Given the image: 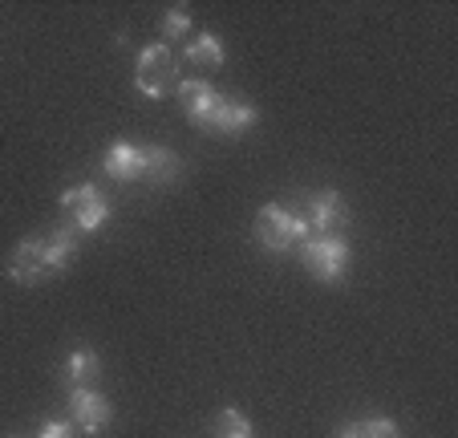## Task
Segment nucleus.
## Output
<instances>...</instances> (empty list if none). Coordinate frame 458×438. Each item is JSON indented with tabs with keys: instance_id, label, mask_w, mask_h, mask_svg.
I'll return each mask as SVG.
<instances>
[{
	"instance_id": "14",
	"label": "nucleus",
	"mask_w": 458,
	"mask_h": 438,
	"mask_svg": "<svg viewBox=\"0 0 458 438\" xmlns=\"http://www.w3.org/2000/svg\"><path fill=\"white\" fill-rule=\"evenodd\" d=\"M106 224H110V199H106V195H98L94 203H86V207H78V211H73V232H81V236L102 232Z\"/></svg>"
},
{
	"instance_id": "9",
	"label": "nucleus",
	"mask_w": 458,
	"mask_h": 438,
	"mask_svg": "<svg viewBox=\"0 0 458 438\" xmlns=\"http://www.w3.org/2000/svg\"><path fill=\"white\" fill-rule=\"evenodd\" d=\"M102 171L118 183H134L142 179V146L130 142V138H118L110 142V150L102 155Z\"/></svg>"
},
{
	"instance_id": "5",
	"label": "nucleus",
	"mask_w": 458,
	"mask_h": 438,
	"mask_svg": "<svg viewBox=\"0 0 458 438\" xmlns=\"http://www.w3.org/2000/svg\"><path fill=\"white\" fill-rule=\"evenodd\" d=\"M301 219L309 224V236H341V228L349 224V207L337 191H312Z\"/></svg>"
},
{
	"instance_id": "16",
	"label": "nucleus",
	"mask_w": 458,
	"mask_h": 438,
	"mask_svg": "<svg viewBox=\"0 0 458 438\" xmlns=\"http://www.w3.org/2000/svg\"><path fill=\"white\" fill-rule=\"evenodd\" d=\"M158 29H163L166 45H171V41H182V37H191V13L182 9V4H174V9H166V13H163Z\"/></svg>"
},
{
	"instance_id": "2",
	"label": "nucleus",
	"mask_w": 458,
	"mask_h": 438,
	"mask_svg": "<svg viewBox=\"0 0 458 438\" xmlns=\"http://www.w3.org/2000/svg\"><path fill=\"white\" fill-rule=\"evenodd\" d=\"M301 260L320 284H337L345 280L353 248L345 236H309V240H301Z\"/></svg>"
},
{
	"instance_id": "1",
	"label": "nucleus",
	"mask_w": 458,
	"mask_h": 438,
	"mask_svg": "<svg viewBox=\"0 0 458 438\" xmlns=\"http://www.w3.org/2000/svg\"><path fill=\"white\" fill-rule=\"evenodd\" d=\"M301 240H309V224L284 203H264L256 211V244L268 256H288L293 248H301Z\"/></svg>"
},
{
	"instance_id": "11",
	"label": "nucleus",
	"mask_w": 458,
	"mask_h": 438,
	"mask_svg": "<svg viewBox=\"0 0 458 438\" xmlns=\"http://www.w3.org/2000/svg\"><path fill=\"white\" fill-rule=\"evenodd\" d=\"M73 260H78V232L53 228V232L45 236V272L57 276V272H65Z\"/></svg>"
},
{
	"instance_id": "19",
	"label": "nucleus",
	"mask_w": 458,
	"mask_h": 438,
	"mask_svg": "<svg viewBox=\"0 0 458 438\" xmlns=\"http://www.w3.org/2000/svg\"><path fill=\"white\" fill-rule=\"evenodd\" d=\"M73 434H78V426L65 418H45L41 430H37V438H73Z\"/></svg>"
},
{
	"instance_id": "18",
	"label": "nucleus",
	"mask_w": 458,
	"mask_h": 438,
	"mask_svg": "<svg viewBox=\"0 0 458 438\" xmlns=\"http://www.w3.org/2000/svg\"><path fill=\"white\" fill-rule=\"evenodd\" d=\"M361 430H365V438H398V422L394 418H365L361 422Z\"/></svg>"
},
{
	"instance_id": "10",
	"label": "nucleus",
	"mask_w": 458,
	"mask_h": 438,
	"mask_svg": "<svg viewBox=\"0 0 458 438\" xmlns=\"http://www.w3.org/2000/svg\"><path fill=\"white\" fill-rule=\"evenodd\" d=\"M259 122V110L251 102H243V98H224L216 110V118H211V134H248L251 126Z\"/></svg>"
},
{
	"instance_id": "3",
	"label": "nucleus",
	"mask_w": 458,
	"mask_h": 438,
	"mask_svg": "<svg viewBox=\"0 0 458 438\" xmlns=\"http://www.w3.org/2000/svg\"><path fill=\"white\" fill-rule=\"evenodd\" d=\"M134 86L147 98H166L174 86H179V61L166 49V41H155L147 49H139V61H134Z\"/></svg>"
},
{
	"instance_id": "7",
	"label": "nucleus",
	"mask_w": 458,
	"mask_h": 438,
	"mask_svg": "<svg viewBox=\"0 0 458 438\" xmlns=\"http://www.w3.org/2000/svg\"><path fill=\"white\" fill-rule=\"evenodd\" d=\"M9 280L13 284H41L49 280V272H45V240L41 236H25V240L13 248L9 256Z\"/></svg>"
},
{
	"instance_id": "12",
	"label": "nucleus",
	"mask_w": 458,
	"mask_h": 438,
	"mask_svg": "<svg viewBox=\"0 0 458 438\" xmlns=\"http://www.w3.org/2000/svg\"><path fill=\"white\" fill-rule=\"evenodd\" d=\"M65 386L78 390V386H89V382L102 374V357H98V349H89V345H78V349H70V357H65Z\"/></svg>"
},
{
	"instance_id": "17",
	"label": "nucleus",
	"mask_w": 458,
	"mask_h": 438,
	"mask_svg": "<svg viewBox=\"0 0 458 438\" xmlns=\"http://www.w3.org/2000/svg\"><path fill=\"white\" fill-rule=\"evenodd\" d=\"M98 195H102V191H98V183H78V187H65V191H61V207H65V211H78V207L94 203Z\"/></svg>"
},
{
	"instance_id": "21",
	"label": "nucleus",
	"mask_w": 458,
	"mask_h": 438,
	"mask_svg": "<svg viewBox=\"0 0 458 438\" xmlns=\"http://www.w3.org/2000/svg\"><path fill=\"white\" fill-rule=\"evenodd\" d=\"M9 438H21V434H9Z\"/></svg>"
},
{
	"instance_id": "8",
	"label": "nucleus",
	"mask_w": 458,
	"mask_h": 438,
	"mask_svg": "<svg viewBox=\"0 0 458 438\" xmlns=\"http://www.w3.org/2000/svg\"><path fill=\"white\" fill-rule=\"evenodd\" d=\"M182 175V159L163 142H142V179L155 187H171Z\"/></svg>"
},
{
	"instance_id": "4",
	"label": "nucleus",
	"mask_w": 458,
	"mask_h": 438,
	"mask_svg": "<svg viewBox=\"0 0 458 438\" xmlns=\"http://www.w3.org/2000/svg\"><path fill=\"white\" fill-rule=\"evenodd\" d=\"M174 94H179V106H182V114H187L191 126H195V130H211V118H216L219 102H224V94H219L211 82H203V78H179Z\"/></svg>"
},
{
	"instance_id": "13",
	"label": "nucleus",
	"mask_w": 458,
	"mask_h": 438,
	"mask_svg": "<svg viewBox=\"0 0 458 438\" xmlns=\"http://www.w3.org/2000/svg\"><path fill=\"white\" fill-rule=\"evenodd\" d=\"M187 61L191 65H199V69H219L224 65V41H219V33H199V37H191L187 41Z\"/></svg>"
},
{
	"instance_id": "6",
	"label": "nucleus",
	"mask_w": 458,
	"mask_h": 438,
	"mask_svg": "<svg viewBox=\"0 0 458 438\" xmlns=\"http://www.w3.org/2000/svg\"><path fill=\"white\" fill-rule=\"evenodd\" d=\"M70 418L81 434H102L114 418V406L102 390H89V386H78L70 390Z\"/></svg>"
},
{
	"instance_id": "15",
	"label": "nucleus",
	"mask_w": 458,
	"mask_h": 438,
	"mask_svg": "<svg viewBox=\"0 0 458 438\" xmlns=\"http://www.w3.org/2000/svg\"><path fill=\"white\" fill-rule=\"evenodd\" d=\"M216 438H256V430H251L248 414L227 406V410L216 418Z\"/></svg>"
},
{
	"instance_id": "20",
	"label": "nucleus",
	"mask_w": 458,
	"mask_h": 438,
	"mask_svg": "<svg viewBox=\"0 0 458 438\" xmlns=\"http://www.w3.org/2000/svg\"><path fill=\"white\" fill-rule=\"evenodd\" d=\"M333 438H365V430H361V422H345V426H341Z\"/></svg>"
}]
</instances>
